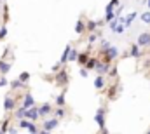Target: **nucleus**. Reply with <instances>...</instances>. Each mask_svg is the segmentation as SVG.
Here are the masks:
<instances>
[{"mask_svg":"<svg viewBox=\"0 0 150 134\" xmlns=\"http://www.w3.org/2000/svg\"><path fill=\"white\" fill-rule=\"evenodd\" d=\"M98 61H100V59H98V58H93V56H91V58H89V61H87V63H86V70H94V68H96V63H98Z\"/></svg>","mask_w":150,"mask_h":134,"instance_id":"23","label":"nucleus"},{"mask_svg":"<svg viewBox=\"0 0 150 134\" xmlns=\"http://www.w3.org/2000/svg\"><path fill=\"white\" fill-rule=\"evenodd\" d=\"M9 85H11V89H12V91H16V89H23V87H26V84H25V82H21L19 78H16V80H12V82H9Z\"/></svg>","mask_w":150,"mask_h":134,"instance_id":"19","label":"nucleus"},{"mask_svg":"<svg viewBox=\"0 0 150 134\" xmlns=\"http://www.w3.org/2000/svg\"><path fill=\"white\" fill-rule=\"evenodd\" d=\"M124 32H126V26H124V25H120V23L113 28V33H117V35H122Z\"/></svg>","mask_w":150,"mask_h":134,"instance_id":"29","label":"nucleus"},{"mask_svg":"<svg viewBox=\"0 0 150 134\" xmlns=\"http://www.w3.org/2000/svg\"><path fill=\"white\" fill-rule=\"evenodd\" d=\"M23 106H25V108H32V106H35V98H33L30 92H26V94L23 96Z\"/></svg>","mask_w":150,"mask_h":134,"instance_id":"14","label":"nucleus"},{"mask_svg":"<svg viewBox=\"0 0 150 134\" xmlns=\"http://www.w3.org/2000/svg\"><path fill=\"white\" fill-rule=\"evenodd\" d=\"M18 78H19L21 82H25V84H26V82L30 80V73H28V71H23V73H19V77H18Z\"/></svg>","mask_w":150,"mask_h":134,"instance_id":"30","label":"nucleus"},{"mask_svg":"<svg viewBox=\"0 0 150 134\" xmlns=\"http://www.w3.org/2000/svg\"><path fill=\"white\" fill-rule=\"evenodd\" d=\"M25 118L35 122L38 118V106H32V108H26V113H25Z\"/></svg>","mask_w":150,"mask_h":134,"instance_id":"8","label":"nucleus"},{"mask_svg":"<svg viewBox=\"0 0 150 134\" xmlns=\"http://www.w3.org/2000/svg\"><path fill=\"white\" fill-rule=\"evenodd\" d=\"M67 115V110H65V106H58L56 110H54V117L56 118H63Z\"/></svg>","mask_w":150,"mask_h":134,"instance_id":"24","label":"nucleus"},{"mask_svg":"<svg viewBox=\"0 0 150 134\" xmlns=\"http://www.w3.org/2000/svg\"><path fill=\"white\" fill-rule=\"evenodd\" d=\"M136 45H138V47H149L150 45V32H143V33L138 35Z\"/></svg>","mask_w":150,"mask_h":134,"instance_id":"5","label":"nucleus"},{"mask_svg":"<svg viewBox=\"0 0 150 134\" xmlns=\"http://www.w3.org/2000/svg\"><path fill=\"white\" fill-rule=\"evenodd\" d=\"M72 49H74L72 44H68V45L65 47V51H63V54H61V58H59V63H61V65H67V63H68V54L72 52Z\"/></svg>","mask_w":150,"mask_h":134,"instance_id":"13","label":"nucleus"},{"mask_svg":"<svg viewBox=\"0 0 150 134\" xmlns=\"http://www.w3.org/2000/svg\"><path fill=\"white\" fill-rule=\"evenodd\" d=\"M16 133H18L16 127H9V134H16Z\"/></svg>","mask_w":150,"mask_h":134,"instance_id":"39","label":"nucleus"},{"mask_svg":"<svg viewBox=\"0 0 150 134\" xmlns=\"http://www.w3.org/2000/svg\"><path fill=\"white\" fill-rule=\"evenodd\" d=\"M5 85H9V80H7L5 77H2V78H0V87H5Z\"/></svg>","mask_w":150,"mask_h":134,"instance_id":"38","label":"nucleus"},{"mask_svg":"<svg viewBox=\"0 0 150 134\" xmlns=\"http://www.w3.org/2000/svg\"><path fill=\"white\" fill-rule=\"evenodd\" d=\"M68 82H70V77H68L67 68H61L58 73H54V84H56L58 87H67Z\"/></svg>","mask_w":150,"mask_h":134,"instance_id":"1","label":"nucleus"},{"mask_svg":"<svg viewBox=\"0 0 150 134\" xmlns=\"http://www.w3.org/2000/svg\"><path fill=\"white\" fill-rule=\"evenodd\" d=\"M86 32V23L82 21V19H79L77 23H75V33L77 35H82Z\"/></svg>","mask_w":150,"mask_h":134,"instance_id":"20","label":"nucleus"},{"mask_svg":"<svg viewBox=\"0 0 150 134\" xmlns=\"http://www.w3.org/2000/svg\"><path fill=\"white\" fill-rule=\"evenodd\" d=\"M147 5H149V9H150V0H147Z\"/></svg>","mask_w":150,"mask_h":134,"instance_id":"43","label":"nucleus"},{"mask_svg":"<svg viewBox=\"0 0 150 134\" xmlns=\"http://www.w3.org/2000/svg\"><path fill=\"white\" fill-rule=\"evenodd\" d=\"M26 131H28L30 134H38V127L35 126V122H32V124L28 126V129H26Z\"/></svg>","mask_w":150,"mask_h":134,"instance_id":"32","label":"nucleus"},{"mask_svg":"<svg viewBox=\"0 0 150 134\" xmlns=\"http://www.w3.org/2000/svg\"><path fill=\"white\" fill-rule=\"evenodd\" d=\"M38 134H51V133H49V131H44V129H42V131H38Z\"/></svg>","mask_w":150,"mask_h":134,"instance_id":"42","label":"nucleus"},{"mask_svg":"<svg viewBox=\"0 0 150 134\" xmlns=\"http://www.w3.org/2000/svg\"><path fill=\"white\" fill-rule=\"evenodd\" d=\"M25 113H26V108H25V106H19V108H16V110H14V117H16L18 120L25 118Z\"/></svg>","mask_w":150,"mask_h":134,"instance_id":"22","label":"nucleus"},{"mask_svg":"<svg viewBox=\"0 0 150 134\" xmlns=\"http://www.w3.org/2000/svg\"><path fill=\"white\" fill-rule=\"evenodd\" d=\"M110 4H112L113 7H117L119 5V0H110Z\"/></svg>","mask_w":150,"mask_h":134,"instance_id":"41","label":"nucleus"},{"mask_svg":"<svg viewBox=\"0 0 150 134\" xmlns=\"http://www.w3.org/2000/svg\"><path fill=\"white\" fill-rule=\"evenodd\" d=\"M0 134H5V133H2V131H0Z\"/></svg>","mask_w":150,"mask_h":134,"instance_id":"44","label":"nucleus"},{"mask_svg":"<svg viewBox=\"0 0 150 134\" xmlns=\"http://www.w3.org/2000/svg\"><path fill=\"white\" fill-rule=\"evenodd\" d=\"M94 70H96V73H98V75H108V71H110V65H108V63H105V61H103V63H101V61H98Z\"/></svg>","mask_w":150,"mask_h":134,"instance_id":"9","label":"nucleus"},{"mask_svg":"<svg viewBox=\"0 0 150 134\" xmlns=\"http://www.w3.org/2000/svg\"><path fill=\"white\" fill-rule=\"evenodd\" d=\"M89 58H91V52H89V51H84V52H79V58H77V63H79L80 66H86V63L89 61Z\"/></svg>","mask_w":150,"mask_h":134,"instance_id":"12","label":"nucleus"},{"mask_svg":"<svg viewBox=\"0 0 150 134\" xmlns=\"http://www.w3.org/2000/svg\"><path fill=\"white\" fill-rule=\"evenodd\" d=\"M142 21L145 23V25H150V11H145V12H142Z\"/></svg>","mask_w":150,"mask_h":134,"instance_id":"27","label":"nucleus"},{"mask_svg":"<svg viewBox=\"0 0 150 134\" xmlns=\"http://www.w3.org/2000/svg\"><path fill=\"white\" fill-rule=\"evenodd\" d=\"M147 134H150V131H149V133H147Z\"/></svg>","mask_w":150,"mask_h":134,"instance_id":"45","label":"nucleus"},{"mask_svg":"<svg viewBox=\"0 0 150 134\" xmlns=\"http://www.w3.org/2000/svg\"><path fill=\"white\" fill-rule=\"evenodd\" d=\"M58 126H59V118L52 117V118H47V120H45V122L42 124V129H44V131H49V133H51V131H52V129H56Z\"/></svg>","mask_w":150,"mask_h":134,"instance_id":"6","label":"nucleus"},{"mask_svg":"<svg viewBox=\"0 0 150 134\" xmlns=\"http://www.w3.org/2000/svg\"><path fill=\"white\" fill-rule=\"evenodd\" d=\"M112 19H115V7L112 4H108L105 9V23H110Z\"/></svg>","mask_w":150,"mask_h":134,"instance_id":"10","label":"nucleus"},{"mask_svg":"<svg viewBox=\"0 0 150 134\" xmlns=\"http://www.w3.org/2000/svg\"><path fill=\"white\" fill-rule=\"evenodd\" d=\"M9 124H11V120L5 118V120L2 122V126H0V131H2V133H7V131H9Z\"/></svg>","mask_w":150,"mask_h":134,"instance_id":"31","label":"nucleus"},{"mask_svg":"<svg viewBox=\"0 0 150 134\" xmlns=\"http://www.w3.org/2000/svg\"><path fill=\"white\" fill-rule=\"evenodd\" d=\"M100 133H101V134H110V133H108V129H107V127H103V129H100Z\"/></svg>","mask_w":150,"mask_h":134,"instance_id":"40","label":"nucleus"},{"mask_svg":"<svg viewBox=\"0 0 150 134\" xmlns=\"http://www.w3.org/2000/svg\"><path fill=\"white\" fill-rule=\"evenodd\" d=\"M103 54H105V56H103V61L110 65V63H112V61L117 58V56H119V54H120V52H119V49H117L115 45H112V47H108V49H107Z\"/></svg>","mask_w":150,"mask_h":134,"instance_id":"3","label":"nucleus"},{"mask_svg":"<svg viewBox=\"0 0 150 134\" xmlns=\"http://www.w3.org/2000/svg\"><path fill=\"white\" fill-rule=\"evenodd\" d=\"M65 96H67V87H63V92L54 99V104H56V106H65V103H67V98H65Z\"/></svg>","mask_w":150,"mask_h":134,"instance_id":"17","label":"nucleus"},{"mask_svg":"<svg viewBox=\"0 0 150 134\" xmlns=\"http://www.w3.org/2000/svg\"><path fill=\"white\" fill-rule=\"evenodd\" d=\"M87 75H89V70H86V68L82 66V68H80V77H82V78H86Z\"/></svg>","mask_w":150,"mask_h":134,"instance_id":"37","label":"nucleus"},{"mask_svg":"<svg viewBox=\"0 0 150 134\" xmlns=\"http://www.w3.org/2000/svg\"><path fill=\"white\" fill-rule=\"evenodd\" d=\"M5 37H7V28H5V26H2V28H0V42H2Z\"/></svg>","mask_w":150,"mask_h":134,"instance_id":"34","label":"nucleus"},{"mask_svg":"<svg viewBox=\"0 0 150 134\" xmlns=\"http://www.w3.org/2000/svg\"><path fill=\"white\" fill-rule=\"evenodd\" d=\"M0 2H4V0H0Z\"/></svg>","mask_w":150,"mask_h":134,"instance_id":"46","label":"nucleus"},{"mask_svg":"<svg viewBox=\"0 0 150 134\" xmlns=\"http://www.w3.org/2000/svg\"><path fill=\"white\" fill-rule=\"evenodd\" d=\"M96 42H98V33L94 32V33L89 35V38H87V44H89V45H94Z\"/></svg>","mask_w":150,"mask_h":134,"instance_id":"28","label":"nucleus"},{"mask_svg":"<svg viewBox=\"0 0 150 134\" xmlns=\"http://www.w3.org/2000/svg\"><path fill=\"white\" fill-rule=\"evenodd\" d=\"M94 122L100 129L107 127V110L105 108H98L96 113H94Z\"/></svg>","mask_w":150,"mask_h":134,"instance_id":"2","label":"nucleus"},{"mask_svg":"<svg viewBox=\"0 0 150 134\" xmlns=\"http://www.w3.org/2000/svg\"><path fill=\"white\" fill-rule=\"evenodd\" d=\"M122 11H124V7H122V5H117V9H115V18L122 16Z\"/></svg>","mask_w":150,"mask_h":134,"instance_id":"35","label":"nucleus"},{"mask_svg":"<svg viewBox=\"0 0 150 134\" xmlns=\"http://www.w3.org/2000/svg\"><path fill=\"white\" fill-rule=\"evenodd\" d=\"M127 54H129V58H142V49H140L136 44H133Z\"/></svg>","mask_w":150,"mask_h":134,"instance_id":"16","label":"nucleus"},{"mask_svg":"<svg viewBox=\"0 0 150 134\" xmlns=\"http://www.w3.org/2000/svg\"><path fill=\"white\" fill-rule=\"evenodd\" d=\"M100 25H101V21H93V19H91V21H87V23H86V30H89L91 33H94V32L98 30V26H100Z\"/></svg>","mask_w":150,"mask_h":134,"instance_id":"18","label":"nucleus"},{"mask_svg":"<svg viewBox=\"0 0 150 134\" xmlns=\"http://www.w3.org/2000/svg\"><path fill=\"white\" fill-rule=\"evenodd\" d=\"M108 75H110L112 78H117V75H119V71H117V66H110V71H108Z\"/></svg>","mask_w":150,"mask_h":134,"instance_id":"33","label":"nucleus"},{"mask_svg":"<svg viewBox=\"0 0 150 134\" xmlns=\"http://www.w3.org/2000/svg\"><path fill=\"white\" fill-rule=\"evenodd\" d=\"M9 71H11V63H7V61H2V59H0V73L5 77Z\"/></svg>","mask_w":150,"mask_h":134,"instance_id":"21","label":"nucleus"},{"mask_svg":"<svg viewBox=\"0 0 150 134\" xmlns=\"http://www.w3.org/2000/svg\"><path fill=\"white\" fill-rule=\"evenodd\" d=\"M77 58H79V51L72 49V52L68 54V63H74V61H77Z\"/></svg>","mask_w":150,"mask_h":134,"instance_id":"26","label":"nucleus"},{"mask_svg":"<svg viewBox=\"0 0 150 134\" xmlns=\"http://www.w3.org/2000/svg\"><path fill=\"white\" fill-rule=\"evenodd\" d=\"M105 84H107V82H105V75H98V77L94 78V89H96V91H101V89L105 87Z\"/></svg>","mask_w":150,"mask_h":134,"instance_id":"15","label":"nucleus"},{"mask_svg":"<svg viewBox=\"0 0 150 134\" xmlns=\"http://www.w3.org/2000/svg\"><path fill=\"white\" fill-rule=\"evenodd\" d=\"M120 89H122V87H120V84H117V82H115L112 87L108 89V92H107V98H108V99H113V98H117V94L120 92Z\"/></svg>","mask_w":150,"mask_h":134,"instance_id":"11","label":"nucleus"},{"mask_svg":"<svg viewBox=\"0 0 150 134\" xmlns=\"http://www.w3.org/2000/svg\"><path fill=\"white\" fill-rule=\"evenodd\" d=\"M4 110L9 113V111H12V110H16V99L11 96V94H5L4 96Z\"/></svg>","mask_w":150,"mask_h":134,"instance_id":"4","label":"nucleus"},{"mask_svg":"<svg viewBox=\"0 0 150 134\" xmlns=\"http://www.w3.org/2000/svg\"><path fill=\"white\" fill-rule=\"evenodd\" d=\"M108 47H112V44H110V40H107V38H101V44H100V49H101V54L108 49Z\"/></svg>","mask_w":150,"mask_h":134,"instance_id":"25","label":"nucleus"},{"mask_svg":"<svg viewBox=\"0 0 150 134\" xmlns=\"http://www.w3.org/2000/svg\"><path fill=\"white\" fill-rule=\"evenodd\" d=\"M149 63H150V61H149Z\"/></svg>","mask_w":150,"mask_h":134,"instance_id":"47","label":"nucleus"},{"mask_svg":"<svg viewBox=\"0 0 150 134\" xmlns=\"http://www.w3.org/2000/svg\"><path fill=\"white\" fill-rule=\"evenodd\" d=\"M52 113V104L51 103H44L38 106V117H47Z\"/></svg>","mask_w":150,"mask_h":134,"instance_id":"7","label":"nucleus"},{"mask_svg":"<svg viewBox=\"0 0 150 134\" xmlns=\"http://www.w3.org/2000/svg\"><path fill=\"white\" fill-rule=\"evenodd\" d=\"M59 70H61V63H56V65H54V66L51 68V71H52V73H58V71H59Z\"/></svg>","mask_w":150,"mask_h":134,"instance_id":"36","label":"nucleus"}]
</instances>
